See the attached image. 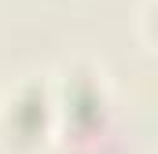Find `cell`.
I'll return each instance as SVG.
<instances>
[{"label":"cell","instance_id":"cell-1","mask_svg":"<svg viewBox=\"0 0 158 154\" xmlns=\"http://www.w3.org/2000/svg\"><path fill=\"white\" fill-rule=\"evenodd\" d=\"M52 84L26 77L0 95V151L4 154H37L55 128Z\"/></svg>","mask_w":158,"mask_h":154}]
</instances>
